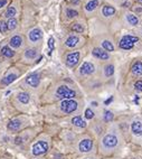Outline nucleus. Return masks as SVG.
Instances as JSON below:
<instances>
[{
  "mask_svg": "<svg viewBox=\"0 0 142 159\" xmlns=\"http://www.w3.org/2000/svg\"><path fill=\"white\" fill-rule=\"evenodd\" d=\"M124 145V139L121 130L117 126H112L100 141V151L103 155H113L122 149Z\"/></svg>",
  "mask_w": 142,
  "mask_h": 159,
  "instance_id": "1",
  "label": "nucleus"
},
{
  "mask_svg": "<svg viewBox=\"0 0 142 159\" xmlns=\"http://www.w3.org/2000/svg\"><path fill=\"white\" fill-rule=\"evenodd\" d=\"M59 108H61V111L65 114H72L77 111L79 104L76 100L68 99V100H63L59 104Z\"/></svg>",
  "mask_w": 142,
  "mask_h": 159,
  "instance_id": "2",
  "label": "nucleus"
},
{
  "mask_svg": "<svg viewBox=\"0 0 142 159\" xmlns=\"http://www.w3.org/2000/svg\"><path fill=\"white\" fill-rule=\"evenodd\" d=\"M49 150V142L47 140H38L31 147V154L36 157L45 155Z\"/></svg>",
  "mask_w": 142,
  "mask_h": 159,
  "instance_id": "3",
  "label": "nucleus"
},
{
  "mask_svg": "<svg viewBox=\"0 0 142 159\" xmlns=\"http://www.w3.org/2000/svg\"><path fill=\"white\" fill-rule=\"evenodd\" d=\"M139 41V38L137 36H132V35H125L123 36L120 41H119V47L124 49V51H129V49H132L134 44Z\"/></svg>",
  "mask_w": 142,
  "mask_h": 159,
  "instance_id": "4",
  "label": "nucleus"
},
{
  "mask_svg": "<svg viewBox=\"0 0 142 159\" xmlns=\"http://www.w3.org/2000/svg\"><path fill=\"white\" fill-rule=\"evenodd\" d=\"M56 96L58 99H63V100H68V99H74L76 96V92L72 89H69L66 85H61L57 88L56 90Z\"/></svg>",
  "mask_w": 142,
  "mask_h": 159,
  "instance_id": "5",
  "label": "nucleus"
},
{
  "mask_svg": "<svg viewBox=\"0 0 142 159\" xmlns=\"http://www.w3.org/2000/svg\"><path fill=\"white\" fill-rule=\"evenodd\" d=\"M93 148H94V141L91 138H84L79 140L77 146L78 151L81 154H90L93 151Z\"/></svg>",
  "mask_w": 142,
  "mask_h": 159,
  "instance_id": "6",
  "label": "nucleus"
},
{
  "mask_svg": "<svg viewBox=\"0 0 142 159\" xmlns=\"http://www.w3.org/2000/svg\"><path fill=\"white\" fill-rule=\"evenodd\" d=\"M131 132L134 137H142V118L135 117L131 121Z\"/></svg>",
  "mask_w": 142,
  "mask_h": 159,
  "instance_id": "7",
  "label": "nucleus"
},
{
  "mask_svg": "<svg viewBox=\"0 0 142 159\" xmlns=\"http://www.w3.org/2000/svg\"><path fill=\"white\" fill-rule=\"evenodd\" d=\"M79 58H81V53L78 51H75V52H72V53L67 54L66 55V59H65L66 65L69 67L75 66L78 63Z\"/></svg>",
  "mask_w": 142,
  "mask_h": 159,
  "instance_id": "8",
  "label": "nucleus"
},
{
  "mask_svg": "<svg viewBox=\"0 0 142 159\" xmlns=\"http://www.w3.org/2000/svg\"><path fill=\"white\" fill-rule=\"evenodd\" d=\"M95 72V65L92 63V62H84L81 67H79V74L81 75H91Z\"/></svg>",
  "mask_w": 142,
  "mask_h": 159,
  "instance_id": "9",
  "label": "nucleus"
},
{
  "mask_svg": "<svg viewBox=\"0 0 142 159\" xmlns=\"http://www.w3.org/2000/svg\"><path fill=\"white\" fill-rule=\"evenodd\" d=\"M92 54H93L94 57H96L97 59H101V61L110 59V54L107 53L106 51H104L103 48H101V47H95L92 51Z\"/></svg>",
  "mask_w": 142,
  "mask_h": 159,
  "instance_id": "10",
  "label": "nucleus"
},
{
  "mask_svg": "<svg viewBox=\"0 0 142 159\" xmlns=\"http://www.w3.org/2000/svg\"><path fill=\"white\" fill-rule=\"evenodd\" d=\"M26 83L29 86H31V88H37L39 85V83H40V76H39V74L34 73V74L28 75L26 79Z\"/></svg>",
  "mask_w": 142,
  "mask_h": 159,
  "instance_id": "11",
  "label": "nucleus"
},
{
  "mask_svg": "<svg viewBox=\"0 0 142 159\" xmlns=\"http://www.w3.org/2000/svg\"><path fill=\"white\" fill-rule=\"evenodd\" d=\"M28 37H29V40H30V41L36 43V41H38V40L41 39V37H43V31H41L39 28H34V29H31V30L29 31Z\"/></svg>",
  "mask_w": 142,
  "mask_h": 159,
  "instance_id": "12",
  "label": "nucleus"
},
{
  "mask_svg": "<svg viewBox=\"0 0 142 159\" xmlns=\"http://www.w3.org/2000/svg\"><path fill=\"white\" fill-rule=\"evenodd\" d=\"M72 124L73 126H75V127H77V128H86V126H87V123H86V121L85 119H83V117L82 116H75V117H73L72 118Z\"/></svg>",
  "mask_w": 142,
  "mask_h": 159,
  "instance_id": "13",
  "label": "nucleus"
},
{
  "mask_svg": "<svg viewBox=\"0 0 142 159\" xmlns=\"http://www.w3.org/2000/svg\"><path fill=\"white\" fill-rule=\"evenodd\" d=\"M78 43H79V37L76 35H71V36L67 37V39L65 40V45L67 47H71V48L77 46Z\"/></svg>",
  "mask_w": 142,
  "mask_h": 159,
  "instance_id": "14",
  "label": "nucleus"
},
{
  "mask_svg": "<svg viewBox=\"0 0 142 159\" xmlns=\"http://www.w3.org/2000/svg\"><path fill=\"white\" fill-rule=\"evenodd\" d=\"M21 124H23V122H21V120L20 119H13L8 123L7 128H8L9 130H11V131H18V130L20 129Z\"/></svg>",
  "mask_w": 142,
  "mask_h": 159,
  "instance_id": "15",
  "label": "nucleus"
},
{
  "mask_svg": "<svg viewBox=\"0 0 142 159\" xmlns=\"http://www.w3.org/2000/svg\"><path fill=\"white\" fill-rule=\"evenodd\" d=\"M131 71H132V73H133V75H135V76H140V75H142V62L141 61L134 62L133 65H132Z\"/></svg>",
  "mask_w": 142,
  "mask_h": 159,
  "instance_id": "16",
  "label": "nucleus"
},
{
  "mask_svg": "<svg viewBox=\"0 0 142 159\" xmlns=\"http://www.w3.org/2000/svg\"><path fill=\"white\" fill-rule=\"evenodd\" d=\"M23 44V38L19 36V35H16V36H13L10 40H9V45L13 47V48H19Z\"/></svg>",
  "mask_w": 142,
  "mask_h": 159,
  "instance_id": "17",
  "label": "nucleus"
},
{
  "mask_svg": "<svg viewBox=\"0 0 142 159\" xmlns=\"http://www.w3.org/2000/svg\"><path fill=\"white\" fill-rule=\"evenodd\" d=\"M17 77H18L17 74H15V73H9V74H7L3 79L1 80V84H3V85H9V84L13 83Z\"/></svg>",
  "mask_w": 142,
  "mask_h": 159,
  "instance_id": "18",
  "label": "nucleus"
},
{
  "mask_svg": "<svg viewBox=\"0 0 142 159\" xmlns=\"http://www.w3.org/2000/svg\"><path fill=\"white\" fill-rule=\"evenodd\" d=\"M125 19H127V21L129 23V25H131V26H138L139 25V19L133 13H127L125 15Z\"/></svg>",
  "mask_w": 142,
  "mask_h": 159,
  "instance_id": "19",
  "label": "nucleus"
},
{
  "mask_svg": "<svg viewBox=\"0 0 142 159\" xmlns=\"http://www.w3.org/2000/svg\"><path fill=\"white\" fill-rule=\"evenodd\" d=\"M17 99H18V101H19L20 103H23V104H27V103H29V101H30V96H29V94L26 92L18 93Z\"/></svg>",
  "mask_w": 142,
  "mask_h": 159,
  "instance_id": "20",
  "label": "nucleus"
},
{
  "mask_svg": "<svg viewBox=\"0 0 142 159\" xmlns=\"http://www.w3.org/2000/svg\"><path fill=\"white\" fill-rule=\"evenodd\" d=\"M102 48L104 51H106V52H113L115 47H114V45H113V43L111 40L104 39L102 41Z\"/></svg>",
  "mask_w": 142,
  "mask_h": 159,
  "instance_id": "21",
  "label": "nucleus"
},
{
  "mask_svg": "<svg viewBox=\"0 0 142 159\" xmlns=\"http://www.w3.org/2000/svg\"><path fill=\"white\" fill-rule=\"evenodd\" d=\"M102 13L105 17H110V16H113L115 13V8L112 7V6H104L103 9H102Z\"/></svg>",
  "mask_w": 142,
  "mask_h": 159,
  "instance_id": "22",
  "label": "nucleus"
},
{
  "mask_svg": "<svg viewBox=\"0 0 142 159\" xmlns=\"http://www.w3.org/2000/svg\"><path fill=\"white\" fill-rule=\"evenodd\" d=\"M99 0H91L89 1L86 5H85V10L86 11H93V10H95L96 9V7L99 6Z\"/></svg>",
  "mask_w": 142,
  "mask_h": 159,
  "instance_id": "23",
  "label": "nucleus"
},
{
  "mask_svg": "<svg viewBox=\"0 0 142 159\" xmlns=\"http://www.w3.org/2000/svg\"><path fill=\"white\" fill-rule=\"evenodd\" d=\"M1 54L5 57H7V58H11V57H13V55H15V52H13L9 46H3L1 48Z\"/></svg>",
  "mask_w": 142,
  "mask_h": 159,
  "instance_id": "24",
  "label": "nucleus"
},
{
  "mask_svg": "<svg viewBox=\"0 0 142 159\" xmlns=\"http://www.w3.org/2000/svg\"><path fill=\"white\" fill-rule=\"evenodd\" d=\"M114 74V66L112 64H107L104 67V75L106 77H111Z\"/></svg>",
  "mask_w": 142,
  "mask_h": 159,
  "instance_id": "25",
  "label": "nucleus"
},
{
  "mask_svg": "<svg viewBox=\"0 0 142 159\" xmlns=\"http://www.w3.org/2000/svg\"><path fill=\"white\" fill-rule=\"evenodd\" d=\"M25 56L29 59H34L36 56H37V49L35 48H29L25 52Z\"/></svg>",
  "mask_w": 142,
  "mask_h": 159,
  "instance_id": "26",
  "label": "nucleus"
},
{
  "mask_svg": "<svg viewBox=\"0 0 142 159\" xmlns=\"http://www.w3.org/2000/svg\"><path fill=\"white\" fill-rule=\"evenodd\" d=\"M17 20L15 19V18H10L9 20H8V23H7V28L9 29V30H13L16 27H17Z\"/></svg>",
  "mask_w": 142,
  "mask_h": 159,
  "instance_id": "27",
  "label": "nucleus"
},
{
  "mask_svg": "<svg viewBox=\"0 0 142 159\" xmlns=\"http://www.w3.org/2000/svg\"><path fill=\"white\" fill-rule=\"evenodd\" d=\"M114 118V116H113V113L111 112V111H105L103 114V120L105 122H111L112 120Z\"/></svg>",
  "mask_w": 142,
  "mask_h": 159,
  "instance_id": "28",
  "label": "nucleus"
},
{
  "mask_svg": "<svg viewBox=\"0 0 142 159\" xmlns=\"http://www.w3.org/2000/svg\"><path fill=\"white\" fill-rule=\"evenodd\" d=\"M84 117H85V119L87 120H91L93 119L94 117H95V113H94V111L90 109V108H87L86 110H85V113H84Z\"/></svg>",
  "mask_w": 142,
  "mask_h": 159,
  "instance_id": "29",
  "label": "nucleus"
},
{
  "mask_svg": "<svg viewBox=\"0 0 142 159\" xmlns=\"http://www.w3.org/2000/svg\"><path fill=\"white\" fill-rule=\"evenodd\" d=\"M5 16L8 17L9 19L13 18V16H16V8H15V7H9V8L7 9V11L5 13Z\"/></svg>",
  "mask_w": 142,
  "mask_h": 159,
  "instance_id": "30",
  "label": "nucleus"
},
{
  "mask_svg": "<svg viewBox=\"0 0 142 159\" xmlns=\"http://www.w3.org/2000/svg\"><path fill=\"white\" fill-rule=\"evenodd\" d=\"M72 30H74L75 33L81 34V33L84 31V27L82 26L81 24H73V25H72Z\"/></svg>",
  "mask_w": 142,
  "mask_h": 159,
  "instance_id": "31",
  "label": "nucleus"
},
{
  "mask_svg": "<svg viewBox=\"0 0 142 159\" xmlns=\"http://www.w3.org/2000/svg\"><path fill=\"white\" fill-rule=\"evenodd\" d=\"M66 15H67L68 18H74V17L77 16L78 13L76 10H74V9H67V10H66Z\"/></svg>",
  "mask_w": 142,
  "mask_h": 159,
  "instance_id": "32",
  "label": "nucleus"
},
{
  "mask_svg": "<svg viewBox=\"0 0 142 159\" xmlns=\"http://www.w3.org/2000/svg\"><path fill=\"white\" fill-rule=\"evenodd\" d=\"M134 89L138 92H142V80H139L134 83Z\"/></svg>",
  "mask_w": 142,
  "mask_h": 159,
  "instance_id": "33",
  "label": "nucleus"
},
{
  "mask_svg": "<svg viewBox=\"0 0 142 159\" xmlns=\"http://www.w3.org/2000/svg\"><path fill=\"white\" fill-rule=\"evenodd\" d=\"M7 23H5V21H0V33L1 34H5L6 31H7Z\"/></svg>",
  "mask_w": 142,
  "mask_h": 159,
  "instance_id": "34",
  "label": "nucleus"
},
{
  "mask_svg": "<svg viewBox=\"0 0 142 159\" xmlns=\"http://www.w3.org/2000/svg\"><path fill=\"white\" fill-rule=\"evenodd\" d=\"M48 47H49L51 52L54 49V38H53V37H51V38L48 39Z\"/></svg>",
  "mask_w": 142,
  "mask_h": 159,
  "instance_id": "35",
  "label": "nucleus"
},
{
  "mask_svg": "<svg viewBox=\"0 0 142 159\" xmlns=\"http://www.w3.org/2000/svg\"><path fill=\"white\" fill-rule=\"evenodd\" d=\"M7 5V0H0V8L5 7Z\"/></svg>",
  "mask_w": 142,
  "mask_h": 159,
  "instance_id": "36",
  "label": "nucleus"
},
{
  "mask_svg": "<svg viewBox=\"0 0 142 159\" xmlns=\"http://www.w3.org/2000/svg\"><path fill=\"white\" fill-rule=\"evenodd\" d=\"M138 1H139V2H141V3H142V0H138Z\"/></svg>",
  "mask_w": 142,
  "mask_h": 159,
  "instance_id": "37",
  "label": "nucleus"
},
{
  "mask_svg": "<svg viewBox=\"0 0 142 159\" xmlns=\"http://www.w3.org/2000/svg\"><path fill=\"white\" fill-rule=\"evenodd\" d=\"M86 159H94V158H86Z\"/></svg>",
  "mask_w": 142,
  "mask_h": 159,
  "instance_id": "38",
  "label": "nucleus"
}]
</instances>
